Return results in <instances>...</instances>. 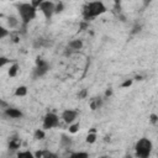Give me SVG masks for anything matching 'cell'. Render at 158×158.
Masks as SVG:
<instances>
[{
  "label": "cell",
  "instance_id": "cell-20",
  "mask_svg": "<svg viewBox=\"0 0 158 158\" xmlns=\"http://www.w3.org/2000/svg\"><path fill=\"white\" fill-rule=\"evenodd\" d=\"M9 35H10L9 30H7V28H5V27H2V26H0V40L5 38V37H6V36H9Z\"/></svg>",
  "mask_w": 158,
  "mask_h": 158
},
{
  "label": "cell",
  "instance_id": "cell-11",
  "mask_svg": "<svg viewBox=\"0 0 158 158\" xmlns=\"http://www.w3.org/2000/svg\"><path fill=\"white\" fill-rule=\"evenodd\" d=\"M102 99H100V98H94V99H91V101H90V109L94 111V110H96V109H99V107H101V105H102Z\"/></svg>",
  "mask_w": 158,
  "mask_h": 158
},
{
  "label": "cell",
  "instance_id": "cell-26",
  "mask_svg": "<svg viewBox=\"0 0 158 158\" xmlns=\"http://www.w3.org/2000/svg\"><path fill=\"white\" fill-rule=\"evenodd\" d=\"M43 1H46V0H31V4H32L35 7H38Z\"/></svg>",
  "mask_w": 158,
  "mask_h": 158
},
{
  "label": "cell",
  "instance_id": "cell-6",
  "mask_svg": "<svg viewBox=\"0 0 158 158\" xmlns=\"http://www.w3.org/2000/svg\"><path fill=\"white\" fill-rule=\"evenodd\" d=\"M37 9L41 10V12L43 14V16H44V19H46L47 21H49V20L52 19V16L56 14V12H54V10H56V5H54V2L51 1V0H46V1H43Z\"/></svg>",
  "mask_w": 158,
  "mask_h": 158
},
{
  "label": "cell",
  "instance_id": "cell-19",
  "mask_svg": "<svg viewBox=\"0 0 158 158\" xmlns=\"http://www.w3.org/2000/svg\"><path fill=\"white\" fill-rule=\"evenodd\" d=\"M79 127H80L79 122H77V123H70V125H69V132H70V133H75V132H78Z\"/></svg>",
  "mask_w": 158,
  "mask_h": 158
},
{
  "label": "cell",
  "instance_id": "cell-14",
  "mask_svg": "<svg viewBox=\"0 0 158 158\" xmlns=\"http://www.w3.org/2000/svg\"><path fill=\"white\" fill-rule=\"evenodd\" d=\"M7 26L10 28H16L19 26V20L16 17H14V16H9L7 17Z\"/></svg>",
  "mask_w": 158,
  "mask_h": 158
},
{
  "label": "cell",
  "instance_id": "cell-27",
  "mask_svg": "<svg viewBox=\"0 0 158 158\" xmlns=\"http://www.w3.org/2000/svg\"><path fill=\"white\" fill-rule=\"evenodd\" d=\"M78 96H79V99H83V98H85V96H86V89H83V90L79 93V95H78Z\"/></svg>",
  "mask_w": 158,
  "mask_h": 158
},
{
  "label": "cell",
  "instance_id": "cell-13",
  "mask_svg": "<svg viewBox=\"0 0 158 158\" xmlns=\"http://www.w3.org/2000/svg\"><path fill=\"white\" fill-rule=\"evenodd\" d=\"M20 146H21V142L19 138H10L9 149H17V148H20Z\"/></svg>",
  "mask_w": 158,
  "mask_h": 158
},
{
  "label": "cell",
  "instance_id": "cell-31",
  "mask_svg": "<svg viewBox=\"0 0 158 158\" xmlns=\"http://www.w3.org/2000/svg\"><path fill=\"white\" fill-rule=\"evenodd\" d=\"M0 17H2V15H1V14H0Z\"/></svg>",
  "mask_w": 158,
  "mask_h": 158
},
{
  "label": "cell",
  "instance_id": "cell-12",
  "mask_svg": "<svg viewBox=\"0 0 158 158\" xmlns=\"http://www.w3.org/2000/svg\"><path fill=\"white\" fill-rule=\"evenodd\" d=\"M19 69H20V65H19L17 63L11 64V65H10V69H9V72H7L9 77H10V78L16 77V75H17V73H19Z\"/></svg>",
  "mask_w": 158,
  "mask_h": 158
},
{
  "label": "cell",
  "instance_id": "cell-30",
  "mask_svg": "<svg viewBox=\"0 0 158 158\" xmlns=\"http://www.w3.org/2000/svg\"><path fill=\"white\" fill-rule=\"evenodd\" d=\"M151 1H152V0H144V6H147V5H148Z\"/></svg>",
  "mask_w": 158,
  "mask_h": 158
},
{
  "label": "cell",
  "instance_id": "cell-15",
  "mask_svg": "<svg viewBox=\"0 0 158 158\" xmlns=\"http://www.w3.org/2000/svg\"><path fill=\"white\" fill-rule=\"evenodd\" d=\"M15 95H16V96H26V95H27V88H26L25 85H21V86H19V88H16Z\"/></svg>",
  "mask_w": 158,
  "mask_h": 158
},
{
  "label": "cell",
  "instance_id": "cell-5",
  "mask_svg": "<svg viewBox=\"0 0 158 158\" xmlns=\"http://www.w3.org/2000/svg\"><path fill=\"white\" fill-rule=\"evenodd\" d=\"M59 126V117L58 115H56L54 112H47L43 117V123H42V127L43 130H51V128H54V127H58Z\"/></svg>",
  "mask_w": 158,
  "mask_h": 158
},
{
  "label": "cell",
  "instance_id": "cell-17",
  "mask_svg": "<svg viewBox=\"0 0 158 158\" xmlns=\"http://www.w3.org/2000/svg\"><path fill=\"white\" fill-rule=\"evenodd\" d=\"M88 143H94L95 141H96V133H95V130L93 128L89 133H88V136H86V139H85Z\"/></svg>",
  "mask_w": 158,
  "mask_h": 158
},
{
  "label": "cell",
  "instance_id": "cell-16",
  "mask_svg": "<svg viewBox=\"0 0 158 158\" xmlns=\"http://www.w3.org/2000/svg\"><path fill=\"white\" fill-rule=\"evenodd\" d=\"M44 136H46V133H44V130H42V128H37V130L35 131V133H33V138L37 139V141L43 139Z\"/></svg>",
  "mask_w": 158,
  "mask_h": 158
},
{
  "label": "cell",
  "instance_id": "cell-4",
  "mask_svg": "<svg viewBox=\"0 0 158 158\" xmlns=\"http://www.w3.org/2000/svg\"><path fill=\"white\" fill-rule=\"evenodd\" d=\"M48 70H49V63L38 57L36 59V67L32 70V78L33 79H38V78L43 77Z\"/></svg>",
  "mask_w": 158,
  "mask_h": 158
},
{
  "label": "cell",
  "instance_id": "cell-3",
  "mask_svg": "<svg viewBox=\"0 0 158 158\" xmlns=\"http://www.w3.org/2000/svg\"><path fill=\"white\" fill-rule=\"evenodd\" d=\"M152 148H153V144L152 142L143 137V138H139L135 146V151H136V156L137 157H141V158H147L151 152H152Z\"/></svg>",
  "mask_w": 158,
  "mask_h": 158
},
{
  "label": "cell",
  "instance_id": "cell-9",
  "mask_svg": "<svg viewBox=\"0 0 158 158\" xmlns=\"http://www.w3.org/2000/svg\"><path fill=\"white\" fill-rule=\"evenodd\" d=\"M72 143H73V141H72V138L69 137V136H67V135H62L60 136V147L62 148H70L72 147Z\"/></svg>",
  "mask_w": 158,
  "mask_h": 158
},
{
  "label": "cell",
  "instance_id": "cell-8",
  "mask_svg": "<svg viewBox=\"0 0 158 158\" xmlns=\"http://www.w3.org/2000/svg\"><path fill=\"white\" fill-rule=\"evenodd\" d=\"M4 115L9 118H21L23 116L22 111L20 109H15V107H6L4 111Z\"/></svg>",
  "mask_w": 158,
  "mask_h": 158
},
{
  "label": "cell",
  "instance_id": "cell-18",
  "mask_svg": "<svg viewBox=\"0 0 158 158\" xmlns=\"http://www.w3.org/2000/svg\"><path fill=\"white\" fill-rule=\"evenodd\" d=\"M69 157L70 158H79V157L86 158V157H89V153H86V152H74V153H69Z\"/></svg>",
  "mask_w": 158,
  "mask_h": 158
},
{
  "label": "cell",
  "instance_id": "cell-23",
  "mask_svg": "<svg viewBox=\"0 0 158 158\" xmlns=\"http://www.w3.org/2000/svg\"><path fill=\"white\" fill-rule=\"evenodd\" d=\"M63 9H64V5H63V2H58V4L56 5V10H54V12H56V14H58V12H62V11H63Z\"/></svg>",
  "mask_w": 158,
  "mask_h": 158
},
{
  "label": "cell",
  "instance_id": "cell-25",
  "mask_svg": "<svg viewBox=\"0 0 158 158\" xmlns=\"http://www.w3.org/2000/svg\"><path fill=\"white\" fill-rule=\"evenodd\" d=\"M131 84H132V79H126V80L121 84V86H122V88H128V86H131Z\"/></svg>",
  "mask_w": 158,
  "mask_h": 158
},
{
  "label": "cell",
  "instance_id": "cell-29",
  "mask_svg": "<svg viewBox=\"0 0 158 158\" xmlns=\"http://www.w3.org/2000/svg\"><path fill=\"white\" fill-rule=\"evenodd\" d=\"M112 95V90L111 89H107L106 91H105V98H109V96H111Z\"/></svg>",
  "mask_w": 158,
  "mask_h": 158
},
{
  "label": "cell",
  "instance_id": "cell-10",
  "mask_svg": "<svg viewBox=\"0 0 158 158\" xmlns=\"http://www.w3.org/2000/svg\"><path fill=\"white\" fill-rule=\"evenodd\" d=\"M68 47L73 51H79V49L83 48V41L81 40H73V41L69 42Z\"/></svg>",
  "mask_w": 158,
  "mask_h": 158
},
{
  "label": "cell",
  "instance_id": "cell-24",
  "mask_svg": "<svg viewBox=\"0 0 158 158\" xmlns=\"http://www.w3.org/2000/svg\"><path fill=\"white\" fill-rule=\"evenodd\" d=\"M149 120H151V123H152V125H157V122H158V116H157L156 114H151Z\"/></svg>",
  "mask_w": 158,
  "mask_h": 158
},
{
  "label": "cell",
  "instance_id": "cell-1",
  "mask_svg": "<svg viewBox=\"0 0 158 158\" xmlns=\"http://www.w3.org/2000/svg\"><path fill=\"white\" fill-rule=\"evenodd\" d=\"M106 6L102 1L100 0H95V1H90L88 2L84 7H83V16L86 21L96 17V16H100L102 14L106 12Z\"/></svg>",
  "mask_w": 158,
  "mask_h": 158
},
{
  "label": "cell",
  "instance_id": "cell-2",
  "mask_svg": "<svg viewBox=\"0 0 158 158\" xmlns=\"http://www.w3.org/2000/svg\"><path fill=\"white\" fill-rule=\"evenodd\" d=\"M17 12L20 15L22 25H28L37 15V7H35L31 2H19L16 4Z\"/></svg>",
  "mask_w": 158,
  "mask_h": 158
},
{
  "label": "cell",
  "instance_id": "cell-22",
  "mask_svg": "<svg viewBox=\"0 0 158 158\" xmlns=\"http://www.w3.org/2000/svg\"><path fill=\"white\" fill-rule=\"evenodd\" d=\"M9 63H10V59H9V58L0 56V68L5 67V65H6V64H9Z\"/></svg>",
  "mask_w": 158,
  "mask_h": 158
},
{
  "label": "cell",
  "instance_id": "cell-21",
  "mask_svg": "<svg viewBox=\"0 0 158 158\" xmlns=\"http://www.w3.org/2000/svg\"><path fill=\"white\" fill-rule=\"evenodd\" d=\"M17 157H27V158H32L35 157L33 153H31L30 151H26V152H19L17 153Z\"/></svg>",
  "mask_w": 158,
  "mask_h": 158
},
{
  "label": "cell",
  "instance_id": "cell-28",
  "mask_svg": "<svg viewBox=\"0 0 158 158\" xmlns=\"http://www.w3.org/2000/svg\"><path fill=\"white\" fill-rule=\"evenodd\" d=\"M139 31H141V25H136V26L133 27L132 33H137V32H139Z\"/></svg>",
  "mask_w": 158,
  "mask_h": 158
},
{
  "label": "cell",
  "instance_id": "cell-7",
  "mask_svg": "<svg viewBox=\"0 0 158 158\" xmlns=\"http://www.w3.org/2000/svg\"><path fill=\"white\" fill-rule=\"evenodd\" d=\"M62 120L67 123V125H70V123H73L75 120H77V117H78V111H75V110H72V109H67V110H64L63 112H62Z\"/></svg>",
  "mask_w": 158,
  "mask_h": 158
}]
</instances>
